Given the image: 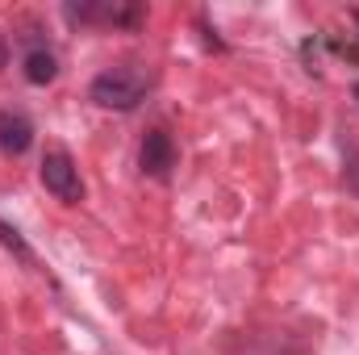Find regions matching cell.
<instances>
[{
	"label": "cell",
	"instance_id": "obj_1",
	"mask_svg": "<svg viewBox=\"0 0 359 355\" xmlns=\"http://www.w3.org/2000/svg\"><path fill=\"white\" fill-rule=\"evenodd\" d=\"M147 88H151V72H142V67H109V72H100L92 80L88 96L100 109H121L126 113V109H138Z\"/></svg>",
	"mask_w": 359,
	"mask_h": 355
},
{
	"label": "cell",
	"instance_id": "obj_2",
	"mask_svg": "<svg viewBox=\"0 0 359 355\" xmlns=\"http://www.w3.org/2000/svg\"><path fill=\"white\" fill-rule=\"evenodd\" d=\"M42 184H46V192H55L63 205H76V201L84 196L80 168L72 163L67 151H46V155H42Z\"/></svg>",
	"mask_w": 359,
	"mask_h": 355
},
{
	"label": "cell",
	"instance_id": "obj_3",
	"mask_svg": "<svg viewBox=\"0 0 359 355\" xmlns=\"http://www.w3.org/2000/svg\"><path fill=\"white\" fill-rule=\"evenodd\" d=\"M138 163H142V172H147V176L163 180L172 168H176V147H172V138H168L163 130H151V134H147V142H142Z\"/></svg>",
	"mask_w": 359,
	"mask_h": 355
},
{
	"label": "cell",
	"instance_id": "obj_4",
	"mask_svg": "<svg viewBox=\"0 0 359 355\" xmlns=\"http://www.w3.org/2000/svg\"><path fill=\"white\" fill-rule=\"evenodd\" d=\"M29 142H34V126H29L21 113L0 109V151H4V155H25Z\"/></svg>",
	"mask_w": 359,
	"mask_h": 355
},
{
	"label": "cell",
	"instance_id": "obj_5",
	"mask_svg": "<svg viewBox=\"0 0 359 355\" xmlns=\"http://www.w3.org/2000/svg\"><path fill=\"white\" fill-rule=\"evenodd\" d=\"M59 76V59L50 51H29L25 55V80L29 84H50Z\"/></svg>",
	"mask_w": 359,
	"mask_h": 355
},
{
	"label": "cell",
	"instance_id": "obj_6",
	"mask_svg": "<svg viewBox=\"0 0 359 355\" xmlns=\"http://www.w3.org/2000/svg\"><path fill=\"white\" fill-rule=\"evenodd\" d=\"M0 247H8V251H17L21 260H29V243L21 239V230L17 226H8L4 217H0Z\"/></svg>",
	"mask_w": 359,
	"mask_h": 355
},
{
	"label": "cell",
	"instance_id": "obj_7",
	"mask_svg": "<svg viewBox=\"0 0 359 355\" xmlns=\"http://www.w3.org/2000/svg\"><path fill=\"white\" fill-rule=\"evenodd\" d=\"M4 63H8V42L0 38V67H4Z\"/></svg>",
	"mask_w": 359,
	"mask_h": 355
},
{
	"label": "cell",
	"instance_id": "obj_8",
	"mask_svg": "<svg viewBox=\"0 0 359 355\" xmlns=\"http://www.w3.org/2000/svg\"><path fill=\"white\" fill-rule=\"evenodd\" d=\"M355 96H359V84H355Z\"/></svg>",
	"mask_w": 359,
	"mask_h": 355
}]
</instances>
